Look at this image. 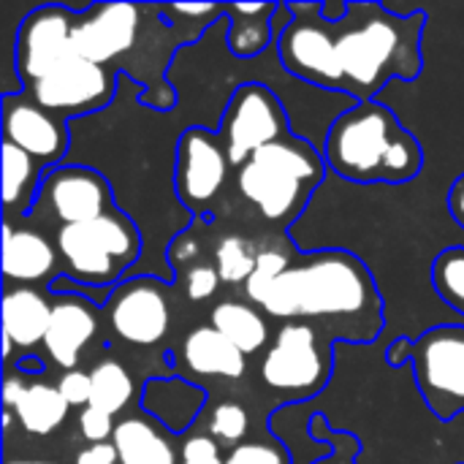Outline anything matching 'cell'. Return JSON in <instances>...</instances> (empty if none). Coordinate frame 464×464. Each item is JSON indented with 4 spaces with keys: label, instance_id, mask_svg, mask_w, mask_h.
I'll return each instance as SVG.
<instances>
[{
    "label": "cell",
    "instance_id": "1",
    "mask_svg": "<svg viewBox=\"0 0 464 464\" xmlns=\"http://www.w3.org/2000/svg\"><path fill=\"white\" fill-rule=\"evenodd\" d=\"M424 11L397 14L386 3H351L348 16L334 27L348 92L356 101H375L392 79L421 73Z\"/></svg>",
    "mask_w": 464,
    "mask_h": 464
},
{
    "label": "cell",
    "instance_id": "2",
    "mask_svg": "<svg viewBox=\"0 0 464 464\" xmlns=\"http://www.w3.org/2000/svg\"><path fill=\"white\" fill-rule=\"evenodd\" d=\"M261 310L272 318H359L381 329V294L370 269L348 250L307 253L269 288Z\"/></svg>",
    "mask_w": 464,
    "mask_h": 464
},
{
    "label": "cell",
    "instance_id": "3",
    "mask_svg": "<svg viewBox=\"0 0 464 464\" xmlns=\"http://www.w3.org/2000/svg\"><path fill=\"white\" fill-rule=\"evenodd\" d=\"M324 160L348 182L402 185L421 174L424 150L389 106L356 101L329 125Z\"/></svg>",
    "mask_w": 464,
    "mask_h": 464
},
{
    "label": "cell",
    "instance_id": "4",
    "mask_svg": "<svg viewBox=\"0 0 464 464\" xmlns=\"http://www.w3.org/2000/svg\"><path fill=\"white\" fill-rule=\"evenodd\" d=\"M324 177V152H318L310 141L288 133L285 139L253 152L250 160L239 169L237 182L242 196L269 223L288 226L307 207Z\"/></svg>",
    "mask_w": 464,
    "mask_h": 464
},
{
    "label": "cell",
    "instance_id": "5",
    "mask_svg": "<svg viewBox=\"0 0 464 464\" xmlns=\"http://www.w3.org/2000/svg\"><path fill=\"white\" fill-rule=\"evenodd\" d=\"M65 277L90 288H117L141 256V237L130 218L111 209L95 220L63 226L54 237Z\"/></svg>",
    "mask_w": 464,
    "mask_h": 464
},
{
    "label": "cell",
    "instance_id": "6",
    "mask_svg": "<svg viewBox=\"0 0 464 464\" xmlns=\"http://www.w3.org/2000/svg\"><path fill=\"white\" fill-rule=\"evenodd\" d=\"M291 22L277 35V57L288 73L321 90L348 92L334 27L321 16V3H288Z\"/></svg>",
    "mask_w": 464,
    "mask_h": 464
},
{
    "label": "cell",
    "instance_id": "7",
    "mask_svg": "<svg viewBox=\"0 0 464 464\" xmlns=\"http://www.w3.org/2000/svg\"><path fill=\"white\" fill-rule=\"evenodd\" d=\"M413 375L427 408L451 421L464 413V326H435L413 343Z\"/></svg>",
    "mask_w": 464,
    "mask_h": 464
},
{
    "label": "cell",
    "instance_id": "8",
    "mask_svg": "<svg viewBox=\"0 0 464 464\" xmlns=\"http://www.w3.org/2000/svg\"><path fill=\"white\" fill-rule=\"evenodd\" d=\"M288 133V114L266 84L245 82L231 92L220 120V139L231 166L242 169L253 152L285 139Z\"/></svg>",
    "mask_w": 464,
    "mask_h": 464
},
{
    "label": "cell",
    "instance_id": "9",
    "mask_svg": "<svg viewBox=\"0 0 464 464\" xmlns=\"http://www.w3.org/2000/svg\"><path fill=\"white\" fill-rule=\"evenodd\" d=\"M329 364L321 353L318 334L307 324H285L261 362V381L296 400L315 397L329 383Z\"/></svg>",
    "mask_w": 464,
    "mask_h": 464
},
{
    "label": "cell",
    "instance_id": "10",
    "mask_svg": "<svg viewBox=\"0 0 464 464\" xmlns=\"http://www.w3.org/2000/svg\"><path fill=\"white\" fill-rule=\"evenodd\" d=\"M114 92L117 73L82 57H71L65 65L27 87V95L63 122L106 109L114 101Z\"/></svg>",
    "mask_w": 464,
    "mask_h": 464
},
{
    "label": "cell",
    "instance_id": "11",
    "mask_svg": "<svg viewBox=\"0 0 464 464\" xmlns=\"http://www.w3.org/2000/svg\"><path fill=\"white\" fill-rule=\"evenodd\" d=\"M76 14V8L49 3L22 19L14 46V65L24 87H33L73 57L71 38Z\"/></svg>",
    "mask_w": 464,
    "mask_h": 464
},
{
    "label": "cell",
    "instance_id": "12",
    "mask_svg": "<svg viewBox=\"0 0 464 464\" xmlns=\"http://www.w3.org/2000/svg\"><path fill=\"white\" fill-rule=\"evenodd\" d=\"M228 166L231 163L220 133H212L207 128H188L179 136L174 166V188L179 201L193 215H204L218 198Z\"/></svg>",
    "mask_w": 464,
    "mask_h": 464
},
{
    "label": "cell",
    "instance_id": "13",
    "mask_svg": "<svg viewBox=\"0 0 464 464\" xmlns=\"http://www.w3.org/2000/svg\"><path fill=\"white\" fill-rule=\"evenodd\" d=\"M111 209V188L95 169L54 166L46 171L30 215L46 212L49 220H57L63 228L95 220Z\"/></svg>",
    "mask_w": 464,
    "mask_h": 464
},
{
    "label": "cell",
    "instance_id": "14",
    "mask_svg": "<svg viewBox=\"0 0 464 464\" xmlns=\"http://www.w3.org/2000/svg\"><path fill=\"white\" fill-rule=\"evenodd\" d=\"M141 27V5L133 3H95L76 14L71 49L95 65H106L136 46Z\"/></svg>",
    "mask_w": 464,
    "mask_h": 464
},
{
    "label": "cell",
    "instance_id": "15",
    "mask_svg": "<svg viewBox=\"0 0 464 464\" xmlns=\"http://www.w3.org/2000/svg\"><path fill=\"white\" fill-rule=\"evenodd\" d=\"M106 313L114 334L130 345H158L171 326L166 294L152 277H133L120 283L109 296Z\"/></svg>",
    "mask_w": 464,
    "mask_h": 464
},
{
    "label": "cell",
    "instance_id": "16",
    "mask_svg": "<svg viewBox=\"0 0 464 464\" xmlns=\"http://www.w3.org/2000/svg\"><path fill=\"white\" fill-rule=\"evenodd\" d=\"M3 141L24 150L41 169H54L68 152V128L24 92L3 95Z\"/></svg>",
    "mask_w": 464,
    "mask_h": 464
},
{
    "label": "cell",
    "instance_id": "17",
    "mask_svg": "<svg viewBox=\"0 0 464 464\" xmlns=\"http://www.w3.org/2000/svg\"><path fill=\"white\" fill-rule=\"evenodd\" d=\"M95 332H98L95 304L84 296L65 294L52 304V321H49L44 348L60 370L71 372L76 370L79 356L84 345H90Z\"/></svg>",
    "mask_w": 464,
    "mask_h": 464
},
{
    "label": "cell",
    "instance_id": "18",
    "mask_svg": "<svg viewBox=\"0 0 464 464\" xmlns=\"http://www.w3.org/2000/svg\"><path fill=\"white\" fill-rule=\"evenodd\" d=\"M207 392L179 378H155L147 381L141 392V408L155 419L166 432H185L201 413Z\"/></svg>",
    "mask_w": 464,
    "mask_h": 464
},
{
    "label": "cell",
    "instance_id": "19",
    "mask_svg": "<svg viewBox=\"0 0 464 464\" xmlns=\"http://www.w3.org/2000/svg\"><path fill=\"white\" fill-rule=\"evenodd\" d=\"M57 266V250L33 228L3 226V275L8 283H41Z\"/></svg>",
    "mask_w": 464,
    "mask_h": 464
},
{
    "label": "cell",
    "instance_id": "20",
    "mask_svg": "<svg viewBox=\"0 0 464 464\" xmlns=\"http://www.w3.org/2000/svg\"><path fill=\"white\" fill-rule=\"evenodd\" d=\"M52 321V302L44 299L38 291L19 285L8 288L3 299V343L33 351L46 340Z\"/></svg>",
    "mask_w": 464,
    "mask_h": 464
},
{
    "label": "cell",
    "instance_id": "21",
    "mask_svg": "<svg viewBox=\"0 0 464 464\" xmlns=\"http://www.w3.org/2000/svg\"><path fill=\"white\" fill-rule=\"evenodd\" d=\"M120 464H179L169 432L147 416H125L111 435Z\"/></svg>",
    "mask_w": 464,
    "mask_h": 464
},
{
    "label": "cell",
    "instance_id": "22",
    "mask_svg": "<svg viewBox=\"0 0 464 464\" xmlns=\"http://www.w3.org/2000/svg\"><path fill=\"white\" fill-rule=\"evenodd\" d=\"M182 364L193 375L237 381L245 375V353L237 351L215 326L193 329L182 343Z\"/></svg>",
    "mask_w": 464,
    "mask_h": 464
},
{
    "label": "cell",
    "instance_id": "23",
    "mask_svg": "<svg viewBox=\"0 0 464 464\" xmlns=\"http://www.w3.org/2000/svg\"><path fill=\"white\" fill-rule=\"evenodd\" d=\"M280 3H223V14H228V49L237 57L261 54L275 35V16Z\"/></svg>",
    "mask_w": 464,
    "mask_h": 464
},
{
    "label": "cell",
    "instance_id": "24",
    "mask_svg": "<svg viewBox=\"0 0 464 464\" xmlns=\"http://www.w3.org/2000/svg\"><path fill=\"white\" fill-rule=\"evenodd\" d=\"M209 326H215L237 351L245 356L258 353L269 343V324L266 318L245 302H220L209 315Z\"/></svg>",
    "mask_w": 464,
    "mask_h": 464
},
{
    "label": "cell",
    "instance_id": "25",
    "mask_svg": "<svg viewBox=\"0 0 464 464\" xmlns=\"http://www.w3.org/2000/svg\"><path fill=\"white\" fill-rule=\"evenodd\" d=\"M41 166L11 141H3V204L8 212L30 215L41 190Z\"/></svg>",
    "mask_w": 464,
    "mask_h": 464
},
{
    "label": "cell",
    "instance_id": "26",
    "mask_svg": "<svg viewBox=\"0 0 464 464\" xmlns=\"http://www.w3.org/2000/svg\"><path fill=\"white\" fill-rule=\"evenodd\" d=\"M68 411H71V405L63 400L57 386L30 383L11 413L19 419V424L27 435L44 438V435H52L65 421Z\"/></svg>",
    "mask_w": 464,
    "mask_h": 464
},
{
    "label": "cell",
    "instance_id": "27",
    "mask_svg": "<svg viewBox=\"0 0 464 464\" xmlns=\"http://www.w3.org/2000/svg\"><path fill=\"white\" fill-rule=\"evenodd\" d=\"M130 397H133V378L120 362L106 359L90 370V405L92 408L114 419L130 405Z\"/></svg>",
    "mask_w": 464,
    "mask_h": 464
},
{
    "label": "cell",
    "instance_id": "28",
    "mask_svg": "<svg viewBox=\"0 0 464 464\" xmlns=\"http://www.w3.org/2000/svg\"><path fill=\"white\" fill-rule=\"evenodd\" d=\"M432 285L438 296L464 318V247H449L435 258Z\"/></svg>",
    "mask_w": 464,
    "mask_h": 464
},
{
    "label": "cell",
    "instance_id": "29",
    "mask_svg": "<svg viewBox=\"0 0 464 464\" xmlns=\"http://www.w3.org/2000/svg\"><path fill=\"white\" fill-rule=\"evenodd\" d=\"M258 264V253L253 250V245L242 237H226L220 239L218 245V253H215V269L220 275L223 283L228 285H245L253 275Z\"/></svg>",
    "mask_w": 464,
    "mask_h": 464
},
{
    "label": "cell",
    "instance_id": "30",
    "mask_svg": "<svg viewBox=\"0 0 464 464\" xmlns=\"http://www.w3.org/2000/svg\"><path fill=\"white\" fill-rule=\"evenodd\" d=\"M250 430V416L239 402H220L209 416V435L220 446H242Z\"/></svg>",
    "mask_w": 464,
    "mask_h": 464
},
{
    "label": "cell",
    "instance_id": "31",
    "mask_svg": "<svg viewBox=\"0 0 464 464\" xmlns=\"http://www.w3.org/2000/svg\"><path fill=\"white\" fill-rule=\"evenodd\" d=\"M291 266V261L280 253V250H261L258 253V264L250 275V280L245 283V294L253 304H261L264 296L269 294V288L275 285V280Z\"/></svg>",
    "mask_w": 464,
    "mask_h": 464
},
{
    "label": "cell",
    "instance_id": "32",
    "mask_svg": "<svg viewBox=\"0 0 464 464\" xmlns=\"http://www.w3.org/2000/svg\"><path fill=\"white\" fill-rule=\"evenodd\" d=\"M179 464H226V457L212 435H188L179 451Z\"/></svg>",
    "mask_w": 464,
    "mask_h": 464
},
{
    "label": "cell",
    "instance_id": "33",
    "mask_svg": "<svg viewBox=\"0 0 464 464\" xmlns=\"http://www.w3.org/2000/svg\"><path fill=\"white\" fill-rule=\"evenodd\" d=\"M114 419L92 405L79 411V435L92 446V443H109L114 435Z\"/></svg>",
    "mask_w": 464,
    "mask_h": 464
},
{
    "label": "cell",
    "instance_id": "34",
    "mask_svg": "<svg viewBox=\"0 0 464 464\" xmlns=\"http://www.w3.org/2000/svg\"><path fill=\"white\" fill-rule=\"evenodd\" d=\"M220 275L215 266H207V264H198V266H190L188 275H185V294L190 302H207L215 296L218 285H220Z\"/></svg>",
    "mask_w": 464,
    "mask_h": 464
},
{
    "label": "cell",
    "instance_id": "35",
    "mask_svg": "<svg viewBox=\"0 0 464 464\" xmlns=\"http://www.w3.org/2000/svg\"><path fill=\"white\" fill-rule=\"evenodd\" d=\"M226 464H285V451L269 443H242L228 451Z\"/></svg>",
    "mask_w": 464,
    "mask_h": 464
},
{
    "label": "cell",
    "instance_id": "36",
    "mask_svg": "<svg viewBox=\"0 0 464 464\" xmlns=\"http://www.w3.org/2000/svg\"><path fill=\"white\" fill-rule=\"evenodd\" d=\"M57 389L71 408H87L90 405V372H82V370L63 372L57 381Z\"/></svg>",
    "mask_w": 464,
    "mask_h": 464
},
{
    "label": "cell",
    "instance_id": "37",
    "mask_svg": "<svg viewBox=\"0 0 464 464\" xmlns=\"http://www.w3.org/2000/svg\"><path fill=\"white\" fill-rule=\"evenodd\" d=\"M73 464H120V457H117L114 443L109 440V443H92V446L82 449Z\"/></svg>",
    "mask_w": 464,
    "mask_h": 464
},
{
    "label": "cell",
    "instance_id": "38",
    "mask_svg": "<svg viewBox=\"0 0 464 464\" xmlns=\"http://www.w3.org/2000/svg\"><path fill=\"white\" fill-rule=\"evenodd\" d=\"M198 256V245L193 242V239H188V237H177L174 242H171V247H169V258H171V264L177 261V264H185V261H193Z\"/></svg>",
    "mask_w": 464,
    "mask_h": 464
},
{
    "label": "cell",
    "instance_id": "39",
    "mask_svg": "<svg viewBox=\"0 0 464 464\" xmlns=\"http://www.w3.org/2000/svg\"><path fill=\"white\" fill-rule=\"evenodd\" d=\"M411 356H413V340H408V337H400V340L386 351V362H389L392 367L411 364Z\"/></svg>",
    "mask_w": 464,
    "mask_h": 464
},
{
    "label": "cell",
    "instance_id": "40",
    "mask_svg": "<svg viewBox=\"0 0 464 464\" xmlns=\"http://www.w3.org/2000/svg\"><path fill=\"white\" fill-rule=\"evenodd\" d=\"M449 212L464 228V174L459 179H454V185L449 190Z\"/></svg>",
    "mask_w": 464,
    "mask_h": 464
},
{
    "label": "cell",
    "instance_id": "41",
    "mask_svg": "<svg viewBox=\"0 0 464 464\" xmlns=\"http://www.w3.org/2000/svg\"><path fill=\"white\" fill-rule=\"evenodd\" d=\"M343 443H345V451H340L334 457H326V459H321V462L315 464H356V451H359L356 438L348 435V432H343Z\"/></svg>",
    "mask_w": 464,
    "mask_h": 464
},
{
    "label": "cell",
    "instance_id": "42",
    "mask_svg": "<svg viewBox=\"0 0 464 464\" xmlns=\"http://www.w3.org/2000/svg\"><path fill=\"white\" fill-rule=\"evenodd\" d=\"M27 392V386L22 383V378L16 375H8L5 378V386H3V400H5V411H14L16 402L22 400V394Z\"/></svg>",
    "mask_w": 464,
    "mask_h": 464
},
{
    "label": "cell",
    "instance_id": "43",
    "mask_svg": "<svg viewBox=\"0 0 464 464\" xmlns=\"http://www.w3.org/2000/svg\"><path fill=\"white\" fill-rule=\"evenodd\" d=\"M16 370H19V372H33V375H38V372L46 370V364H44L41 359H35V356H22L19 364H16Z\"/></svg>",
    "mask_w": 464,
    "mask_h": 464
},
{
    "label": "cell",
    "instance_id": "44",
    "mask_svg": "<svg viewBox=\"0 0 464 464\" xmlns=\"http://www.w3.org/2000/svg\"><path fill=\"white\" fill-rule=\"evenodd\" d=\"M8 464H49V462H8Z\"/></svg>",
    "mask_w": 464,
    "mask_h": 464
}]
</instances>
